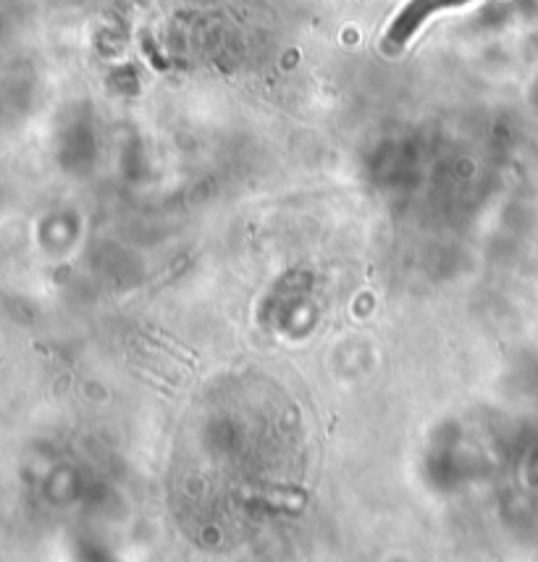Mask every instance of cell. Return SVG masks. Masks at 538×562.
I'll return each instance as SVG.
<instances>
[{"label": "cell", "instance_id": "cell-1", "mask_svg": "<svg viewBox=\"0 0 538 562\" xmlns=\"http://www.w3.org/2000/svg\"><path fill=\"white\" fill-rule=\"evenodd\" d=\"M468 3H473V0H410V3L394 16V22L389 24V29H386V45L392 50L405 48V45L413 40L415 32H418L431 16L439 14V11H449V8L468 6Z\"/></svg>", "mask_w": 538, "mask_h": 562}]
</instances>
